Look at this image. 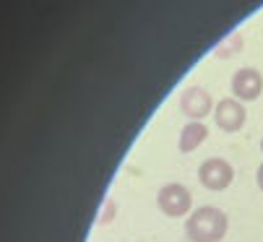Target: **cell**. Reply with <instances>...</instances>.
<instances>
[{
	"label": "cell",
	"mask_w": 263,
	"mask_h": 242,
	"mask_svg": "<svg viewBox=\"0 0 263 242\" xmlns=\"http://www.w3.org/2000/svg\"><path fill=\"white\" fill-rule=\"evenodd\" d=\"M185 234L191 242H219L227 234V216L214 206H201L187 216Z\"/></svg>",
	"instance_id": "1"
},
{
	"label": "cell",
	"mask_w": 263,
	"mask_h": 242,
	"mask_svg": "<svg viewBox=\"0 0 263 242\" xmlns=\"http://www.w3.org/2000/svg\"><path fill=\"white\" fill-rule=\"evenodd\" d=\"M157 203L162 209L164 216L175 219V216H185L187 211H191V203H193V195L191 190H187L185 185L180 182H170L159 190V198H157Z\"/></svg>",
	"instance_id": "2"
},
{
	"label": "cell",
	"mask_w": 263,
	"mask_h": 242,
	"mask_svg": "<svg viewBox=\"0 0 263 242\" xmlns=\"http://www.w3.org/2000/svg\"><path fill=\"white\" fill-rule=\"evenodd\" d=\"M198 180L203 188L209 190H224L230 188L232 180H235V170L227 159H219V156H211L206 159L203 164L198 167Z\"/></svg>",
	"instance_id": "3"
},
{
	"label": "cell",
	"mask_w": 263,
	"mask_h": 242,
	"mask_svg": "<svg viewBox=\"0 0 263 242\" xmlns=\"http://www.w3.org/2000/svg\"><path fill=\"white\" fill-rule=\"evenodd\" d=\"M263 91V76L255 68H240L232 76V94L237 102H253Z\"/></svg>",
	"instance_id": "4"
},
{
	"label": "cell",
	"mask_w": 263,
	"mask_h": 242,
	"mask_svg": "<svg viewBox=\"0 0 263 242\" xmlns=\"http://www.w3.org/2000/svg\"><path fill=\"white\" fill-rule=\"evenodd\" d=\"M211 94L201 86H187L180 97V109L193 120V123H201L206 115H211Z\"/></svg>",
	"instance_id": "5"
},
{
	"label": "cell",
	"mask_w": 263,
	"mask_h": 242,
	"mask_svg": "<svg viewBox=\"0 0 263 242\" xmlns=\"http://www.w3.org/2000/svg\"><path fill=\"white\" fill-rule=\"evenodd\" d=\"M214 123H216V128L227 131V133L240 131L245 125V107L237 99H221L214 107Z\"/></svg>",
	"instance_id": "6"
},
{
	"label": "cell",
	"mask_w": 263,
	"mask_h": 242,
	"mask_svg": "<svg viewBox=\"0 0 263 242\" xmlns=\"http://www.w3.org/2000/svg\"><path fill=\"white\" fill-rule=\"evenodd\" d=\"M206 136H209V128L203 123H193V120H191V123L182 128V133H180V151L191 154L193 148H198L206 141Z\"/></svg>",
	"instance_id": "7"
},
{
	"label": "cell",
	"mask_w": 263,
	"mask_h": 242,
	"mask_svg": "<svg viewBox=\"0 0 263 242\" xmlns=\"http://www.w3.org/2000/svg\"><path fill=\"white\" fill-rule=\"evenodd\" d=\"M240 47H242V34L235 31V34H230L227 39H224L221 45H216L214 55H216V58H230V55H237Z\"/></svg>",
	"instance_id": "8"
},
{
	"label": "cell",
	"mask_w": 263,
	"mask_h": 242,
	"mask_svg": "<svg viewBox=\"0 0 263 242\" xmlns=\"http://www.w3.org/2000/svg\"><path fill=\"white\" fill-rule=\"evenodd\" d=\"M115 209H118V203H115V200H107V203H104V209H102V216H99V224H109L112 219H115Z\"/></svg>",
	"instance_id": "9"
},
{
	"label": "cell",
	"mask_w": 263,
	"mask_h": 242,
	"mask_svg": "<svg viewBox=\"0 0 263 242\" xmlns=\"http://www.w3.org/2000/svg\"><path fill=\"white\" fill-rule=\"evenodd\" d=\"M255 180H258V188L263 190V164L258 167V175H255Z\"/></svg>",
	"instance_id": "10"
},
{
	"label": "cell",
	"mask_w": 263,
	"mask_h": 242,
	"mask_svg": "<svg viewBox=\"0 0 263 242\" xmlns=\"http://www.w3.org/2000/svg\"><path fill=\"white\" fill-rule=\"evenodd\" d=\"M260 148H263V141H260Z\"/></svg>",
	"instance_id": "11"
}]
</instances>
